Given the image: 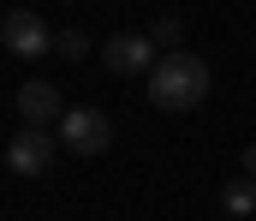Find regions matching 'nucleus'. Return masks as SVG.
I'll use <instances>...</instances> for the list:
<instances>
[{"label": "nucleus", "mask_w": 256, "mask_h": 221, "mask_svg": "<svg viewBox=\"0 0 256 221\" xmlns=\"http://www.w3.org/2000/svg\"><path fill=\"white\" fill-rule=\"evenodd\" d=\"M202 96H208V60L202 54H161V66L149 72V108H161V114H191L202 108Z\"/></svg>", "instance_id": "1"}, {"label": "nucleus", "mask_w": 256, "mask_h": 221, "mask_svg": "<svg viewBox=\"0 0 256 221\" xmlns=\"http://www.w3.org/2000/svg\"><path fill=\"white\" fill-rule=\"evenodd\" d=\"M54 36H60V30H48V18H36L30 6H12V12L0 18V42H6L12 60H42V54H54Z\"/></svg>", "instance_id": "2"}, {"label": "nucleus", "mask_w": 256, "mask_h": 221, "mask_svg": "<svg viewBox=\"0 0 256 221\" xmlns=\"http://www.w3.org/2000/svg\"><path fill=\"white\" fill-rule=\"evenodd\" d=\"M102 66L114 78H149L161 66V48L149 42V30H120V36L102 42Z\"/></svg>", "instance_id": "3"}, {"label": "nucleus", "mask_w": 256, "mask_h": 221, "mask_svg": "<svg viewBox=\"0 0 256 221\" xmlns=\"http://www.w3.org/2000/svg\"><path fill=\"white\" fill-rule=\"evenodd\" d=\"M60 149H72V155H108L114 149V120L102 114V108H72L60 120Z\"/></svg>", "instance_id": "4"}, {"label": "nucleus", "mask_w": 256, "mask_h": 221, "mask_svg": "<svg viewBox=\"0 0 256 221\" xmlns=\"http://www.w3.org/2000/svg\"><path fill=\"white\" fill-rule=\"evenodd\" d=\"M54 149H60V132L18 126V132L6 138V167H12L18 179H36V173H48V167H54Z\"/></svg>", "instance_id": "5"}, {"label": "nucleus", "mask_w": 256, "mask_h": 221, "mask_svg": "<svg viewBox=\"0 0 256 221\" xmlns=\"http://www.w3.org/2000/svg\"><path fill=\"white\" fill-rule=\"evenodd\" d=\"M66 114H72V108H66V96L48 84V78H30V84L18 90V120H24V126H36V132H60Z\"/></svg>", "instance_id": "6"}, {"label": "nucleus", "mask_w": 256, "mask_h": 221, "mask_svg": "<svg viewBox=\"0 0 256 221\" xmlns=\"http://www.w3.org/2000/svg\"><path fill=\"white\" fill-rule=\"evenodd\" d=\"M220 209H226V215H250V209H256V179L232 173V179L220 185Z\"/></svg>", "instance_id": "7"}, {"label": "nucleus", "mask_w": 256, "mask_h": 221, "mask_svg": "<svg viewBox=\"0 0 256 221\" xmlns=\"http://www.w3.org/2000/svg\"><path fill=\"white\" fill-rule=\"evenodd\" d=\"M149 42H155L161 54H185V18H179V12L155 18V24H149Z\"/></svg>", "instance_id": "8"}, {"label": "nucleus", "mask_w": 256, "mask_h": 221, "mask_svg": "<svg viewBox=\"0 0 256 221\" xmlns=\"http://www.w3.org/2000/svg\"><path fill=\"white\" fill-rule=\"evenodd\" d=\"M54 54H60V60H84V54H90V30H84V24L60 30V36H54Z\"/></svg>", "instance_id": "9"}, {"label": "nucleus", "mask_w": 256, "mask_h": 221, "mask_svg": "<svg viewBox=\"0 0 256 221\" xmlns=\"http://www.w3.org/2000/svg\"><path fill=\"white\" fill-rule=\"evenodd\" d=\"M238 173H244V179H256V144L238 149Z\"/></svg>", "instance_id": "10"}]
</instances>
